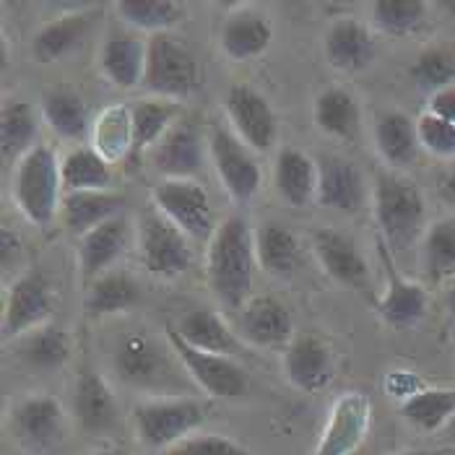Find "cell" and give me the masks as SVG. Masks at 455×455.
<instances>
[{"instance_id": "1", "label": "cell", "mask_w": 455, "mask_h": 455, "mask_svg": "<svg viewBox=\"0 0 455 455\" xmlns=\"http://www.w3.org/2000/svg\"><path fill=\"white\" fill-rule=\"evenodd\" d=\"M255 243L245 216L232 213L216 224L206 247V283L213 299L227 313H237L252 289Z\"/></svg>"}, {"instance_id": "2", "label": "cell", "mask_w": 455, "mask_h": 455, "mask_svg": "<svg viewBox=\"0 0 455 455\" xmlns=\"http://www.w3.org/2000/svg\"><path fill=\"white\" fill-rule=\"evenodd\" d=\"M372 213L390 252H403L427 232V201L421 188L398 172H380L372 185Z\"/></svg>"}, {"instance_id": "3", "label": "cell", "mask_w": 455, "mask_h": 455, "mask_svg": "<svg viewBox=\"0 0 455 455\" xmlns=\"http://www.w3.org/2000/svg\"><path fill=\"white\" fill-rule=\"evenodd\" d=\"M60 159L63 156H58L52 146L36 143L32 151H27L13 164L11 198H13V206L21 211V216L29 224L50 227L55 216H60V204L66 196Z\"/></svg>"}, {"instance_id": "4", "label": "cell", "mask_w": 455, "mask_h": 455, "mask_svg": "<svg viewBox=\"0 0 455 455\" xmlns=\"http://www.w3.org/2000/svg\"><path fill=\"white\" fill-rule=\"evenodd\" d=\"M209 419V403L193 395H162L133 409V429L151 451H167L180 440L196 435Z\"/></svg>"}, {"instance_id": "5", "label": "cell", "mask_w": 455, "mask_h": 455, "mask_svg": "<svg viewBox=\"0 0 455 455\" xmlns=\"http://www.w3.org/2000/svg\"><path fill=\"white\" fill-rule=\"evenodd\" d=\"M143 86L159 100L182 102L198 92L201 66L196 55L170 32L148 36Z\"/></svg>"}, {"instance_id": "6", "label": "cell", "mask_w": 455, "mask_h": 455, "mask_svg": "<svg viewBox=\"0 0 455 455\" xmlns=\"http://www.w3.org/2000/svg\"><path fill=\"white\" fill-rule=\"evenodd\" d=\"M139 258L156 279H177L190 271V237L167 221L159 211H146L139 219Z\"/></svg>"}, {"instance_id": "7", "label": "cell", "mask_w": 455, "mask_h": 455, "mask_svg": "<svg viewBox=\"0 0 455 455\" xmlns=\"http://www.w3.org/2000/svg\"><path fill=\"white\" fill-rule=\"evenodd\" d=\"M206 154L221 188L235 204L245 206L258 196L260 182H263L260 164L255 162L252 148H247L232 131L213 125L206 139Z\"/></svg>"}, {"instance_id": "8", "label": "cell", "mask_w": 455, "mask_h": 455, "mask_svg": "<svg viewBox=\"0 0 455 455\" xmlns=\"http://www.w3.org/2000/svg\"><path fill=\"white\" fill-rule=\"evenodd\" d=\"M151 204L190 240L211 237L216 229L209 193L198 180H159L151 188Z\"/></svg>"}, {"instance_id": "9", "label": "cell", "mask_w": 455, "mask_h": 455, "mask_svg": "<svg viewBox=\"0 0 455 455\" xmlns=\"http://www.w3.org/2000/svg\"><path fill=\"white\" fill-rule=\"evenodd\" d=\"M167 344L182 362L185 372L193 378V383L211 398H240L247 390V375L243 364L235 362V356L211 354L190 347L180 339L175 325H167Z\"/></svg>"}, {"instance_id": "10", "label": "cell", "mask_w": 455, "mask_h": 455, "mask_svg": "<svg viewBox=\"0 0 455 455\" xmlns=\"http://www.w3.org/2000/svg\"><path fill=\"white\" fill-rule=\"evenodd\" d=\"M375 409L362 390L341 393L323 424L313 455H354L372 432Z\"/></svg>"}, {"instance_id": "11", "label": "cell", "mask_w": 455, "mask_h": 455, "mask_svg": "<svg viewBox=\"0 0 455 455\" xmlns=\"http://www.w3.org/2000/svg\"><path fill=\"white\" fill-rule=\"evenodd\" d=\"M8 427L21 448L32 453H50L66 437V409L52 395H27L11 409Z\"/></svg>"}, {"instance_id": "12", "label": "cell", "mask_w": 455, "mask_h": 455, "mask_svg": "<svg viewBox=\"0 0 455 455\" xmlns=\"http://www.w3.org/2000/svg\"><path fill=\"white\" fill-rule=\"evenodd\" d=\"M232 133L252 151H268L279 139V120L271 102L252 86L235 84L224 97Z\"/></svg>"}, {"instance_id": "13", "label": "cell", "mask_w": 455, "mask_h": 455, "mask_svg": "<svg viewBox=\"0 0 455 455\" xmlns=\"http://www.w3.org/2000/svg\"><path fill=\"white\" fill-rule=\"evenodd\" d=\"M52 315V289L44 274L27 271L11 281L3 307V339H21Z\"/></svg>"}, {"instance_id": "14", "label": "cell", "mask_w": 455, "mask_h": 455, "mask_svg": "<svg viewBox=\"0 0 455 455\" xmlns=\"http://www.w3.org/2000/svg\"><path fill=\"white\" fill-rule=\"evenodd\" d=\"M378 247H380V258H383V266H386V289L375 299V310L393 328H411L429 310V291L424 289V283L406 279L395 268L393 252L387 250L383 240L378 243Z\"/></svg>"}, {"instance_id": "15", "label": "cell", "mask_w": 455, "mask_h": 455, "mask_svg": "<svg viewBox=\"0 0 455 455\" xmlns=\"http://www.w3.org/2000/svg\"><path fill=\"white\" fill-rule=\"evenodd\" d=\"M146 159L162 180H196L204 167V136L193 123L180 120L146 151Z\"/></svg>"}, {"instance_id": "16", "label": "cell", "mask_w": 455, "mask_h": 455, "mask_svg": "<svg viewBox=\"0 0 455 455\" xmlns=\"http://www.w3.org/2000/svg\"><path fill=\"white\" fill-rule=\"evenodd\" d=\"M235 331L240 339L260 347V349H276V347H289L294 339V320L291 313L281 305L276 297H263L255 294L245 305L235 313Z\"/></svg>"}, {"instance_id": "17", "label": "cell", "mask_w": 455, "mask_h": 455, "mask_svg": "<svg viewBox=\"0 0 455 455\" xmlns=\"http://www.w3.org/2000/svg\"><path fill=\"white\" fill-rule=\"evenodd\" d=\"M323 209L356 213L367 206L370 188L362 170L344 156H325L317 164V196Z\"/></svg>"}, {"instance_id": "18", "label": "cell", "mask_w": 455, "mask_h": 455, "mask_svg": "<svg viewBox=\"0 0 455 455\" xmlns=\"http://www.w3.org/2000/svg\"><path fill=\"white\" fill-rule=\"evenodd\" d=\"M128 243H131V224L123 213L81 235L76 243V263H78L81 279L92 283L100 276H105L123 258Z\"/></svg>"}, {"instance_id": "19", "label": "cell", "mask_w": 455, "mask_h": 455, "mask_svg": "<svg viewBox=\"0 0 455 455\" xmlns=\"http://www.w3.org/2000/svg\"><path fill=\"white\" fill-rule=\"evenodd\" d=\"M283 375L289 386L302 393H320L333 380V354L313 333L294 336L283 351Z\"/></svg>"}, {"instance_id": "20", "label": "cell", "mask_w": 455, "mask_h": 455, "mask_svg": "<svg viewBox=\"0 0 455 455\" xmlns=\"http://www.w3.org/2000/svg\"><path fill=\"white\" fill-rule=\"evenodd\" d=\"M313 252H315L317 263L323 266V271L333 281L351 286V289H359L367 283L370 266L349 235L331 229V227L315 229L313 232Z\"/></svg>"}, {"instance_id": "21", "label": "cell", "mask_w": 455, "mask_h": 455, "mask_svg": "<svg viewBox=\"0 0 455 455\" xmlns=\"http://www.w3.org/2000/svg\"><path fill=\"white\" fill-rule=\"evenodd\" d=\"M274 39V27L268 16H263L255 8H237L232 11L219 32V44L221 52L235 60V63H247L260 58Z\"/></svg>"}, {"instance_id": "22", "label": "cell", "mask_w": 455, "mask_h": 455, "mask_svg": "<svg viewBox=\"0 0 455 455\" xmlns=\"http://www.w3.org/2000/svg\"><path fill=\"white\" fill-rule=\"evenodd\" d=\"M325 60L341 73L364 70L375 58V39L367 24L359 19H339L328 27L323 39Z\"/></svg>"}, {"instance_id": "23", "label": "cell", "mask_w": 455, "mask_h": 455, "mask_svg": "<svg viewBox=\"0 0 455 455\" xmlns=\"http://www.w3.org/2000/svg\"><path fill=\"white\" fill-rule=\"evenodd\" d=\"M274 188L283 204L302 209L317 196V164L299 148L283 146L274 162Z\"/></svg>"}, {"instance_id": "24", "label": "cell", "mask_w": 455, "mask_h": 455, "mask_svg": "<svg viewBox=\"0 0 455 455\" xmlns=\"http://www.w3.org/2000/svg\"><path fill=\"white\" fill-rule=\"evenodd\" d=\"M146 50L148 39H140L136 35L107 36L100 50V68L107 81L117 89L140 86L146 73Z\"/></svg>"}, {"instance_id": "25", "label": "cell", "mask_w": 455, "mask_h": 455, "mask_svg": "<svg viewBox=\"0 0 455 455\" xmlns=\"http://www.w3.org/2000/svg\"><path fill=\"white\" fill-rule=\"evenodd\" d=\"M97 13L94 11H70L47 21L32 39V55L39 63H58L70 55L84 36L89 35Z\"/></svg>"}, {"instance_id": "26", "label": "cell", "mask_w": 455, "mask_h": 455, "mask_svg": "<svg viewBox=\"0 0 455 455\" xmlns=\"http://www.w3.org/2000/svg\"><path fill=\"white\" fill-rule=\"evenodd\" d=\"M252 243H255V260H258V266L266 274H271V276L286 279L302 263L299 237L289 227L279 224V221H263L252 232Z\"/></svg>"}, {"instance_id": "27", "label": "cell", "mask_w": 455, "mask_h": 455, "mask_svg": "<svg viewBox=\"0 0 455 455\" xmlns=\"http://www.w3.org/2000/svg\"><path fill=\"white\" fill-rule=\"evenodd\" d=\"M73 414L86 432H105L115 424L117 401L100 372L84 370L78 375L73 390Z\"/></svg>"}, {"instance_id": "28", "label": "cell", "mask_w": 455, "mask_h": 455, "mask_svg": "<svg viewBox=\"0 0 455 455\" xmlns=\"http://www.w3.org/2000/svg\"><path fill=\"white\" fill-rule=\"evenodd\" d=\"M182 341H188L190 347L211 354H224V356H237L243 351L240 336L227 325V320L213 313V310H190L188 315L175 325Z\"/></svg>"}, {"instance_id": "29", "label": "cell", "mask_w": 455, "mask_h": 455, "mask_svg": "<svg viewBox=\"0 0 455 455\" xmlns=\"http://www.w3.org/2000/svg\"><path fill=\"white\" fill-rule=\"evenodd\" d=\"M313 123H315L317 131L328 139H356L359 123H362L356 97L349 89H341V86L323 89L313 102Z\"/></svg>"}, {"instance_id": "30", "label": "cell", "mask_w": 455, "mask_h": 455, "mask_svg": "<svg viewBox=\"0 0 455 455\" xmlns=\"http://www.w3.org/2000/svg\"><path fill=\"white\" fill-rule=\"evenodd\" d=\"M115 367L125 383L139 387H154L164 380L162 370H167V359L148 336L136 333L120 344V349L115 354Z\"/></svg>"}, {"instance_id": "31", "label": "cell", "mask_w": 455, "mask_h": 455, "mask_svg": "<svg viewBox=\"0 0 455 455\" xmlns=\"http://www.w3.org/2000/svg\"><path fill=\"white\" fill-rule=\"evenodd\" d=\"M372 136H375V148L387 167L398 170V167H406L417 159V151H419L417 120H411L406 112H401V109L383 112L375 120Z\"/></svg>"}, {"instance_id": "32", "label": "cell", "mask_w": 455, "mask_h": 455, "mask_svg": "<svg viewBox=\"0 0 455 455\" xmlns=\"http://www.w3.org/2000/svg\"><path fill=\"white\" fill-rule=\"evenodd\" d=\"M123 213V198L109 190H86V193H66L60 204V221L76 237L89 229L105 224Z\"/></svg>"}, {"instance_id": "33", "label": "cell", "mask_w": 455, "mask_h": 455, "mask_svg": "<svg viewBox=\"0 0 455 455\" xmlns=\"http://www.w3.org/2000/svg\"><path fill=\"white\" fill-rule=\"evenodd\" d=\"M42 120L63 140L86 139L92 136V125H94L86 102L70 89H55L42 100Z\"/></svg>"}, {"instance_id": "34", "label": "cell", "mask_w": 455, "mask_h": 455, "mask_svg": "<svg viewBox=\"0 0 455 455\" xmlns=\"http://www.w3.org/2000/svg\"><path fill=\"white\" fill-rule=\"evenodd\" d=\"M92 148L102 154L109 164L123 162L133 154V112L128 105L105 107L92 125Z\"/></svg>"}, {"instance_id": "35", "label": "cell", "mask_w": 455, "mask_h": 455, "mask_svg": "<svg viewBox=\"0 0 455 455\" xmlns=\"http://www.w3.org/2000/svg\"><path fill=\"white\" fill-rule=\"evenodd\" d=\"M39 117L36 109L24 100H5L0 112V143L5 162H19L36 146Z\"/></svg>"}, {"instance_id": "36", "label": "cell", "mask_w": 455, "mask_h": 455, "mask_svg": "<svg viewBox=\"0 0 455 455\" xmlns=\"http://www.w3.org/2000/svg\"><path fill=\"white\" fill-rule=\"evenodd\" d=\"M398 414L419 432H443L455 417L453 387H421L398 403Z\"/></svg>"}, {"instance_id": "37", "label": "cell", "mask_w": 455, "mask_h": 455, "mask_svg": "<svg viewBox=\"0 0 455 455\" xmlns=\"http://www.w3.org/2000/svg\"><path fill=\"white\" fill-rule=\"evenodd\" d=\"M19 356L27 367L55 372L70 359V339L60 325L44 323L19 339Z\"/></svg>"}, {"instance_id": "38", "label": "cell", "mask_w": 455, "mask_h": 455, "mask_svg": "<svg viewBox=\"0 0 455 455\" xmlns=\"http://www.w3.org/2000/svg\"><path fill=\"white\" fill-rule=\"evenodd\" d=\"M139 283L125 271H107L105 276L89 283L84 307L89 317L120 315L139 302Z\"/></svg>"}, {"instance_id": "39", "label": "cell", "mask_w": 455, "mask_h": 455, "mask_svg": "<svg viewBox=\"0 0 455 455\" xmlns=\"http://www.w3.org/2000/svg\"><path fill=\"white\" fill-rule=\"evenodd\" d=\"M60 175L66 193H86V190H109L112 185V164L92 146L70 148L60 159Z\"/></svg>"}, {"instance_id": "40", "label": "cell", "mask_w": 455, "mask_h": 455, "mask_svg": "<svg viewBox=\"0 0 455 455\" xmlns=\"http://www.w3.org/2000/svg\"><path fill=\"white\" fill-rule=\"evenodd\" d=\"M421 268L429 281L455 279V216L427 227L421 237Z\"/></svg>"}, {"instance_id": "41", "label": "cell", "mask_w": 455, "mask_h": 455, "mask_svg": "<svg viewBox=\"0 0 455 455\" xmlns=\"http://www.w3.org/2000/svg\"><path fill=\"white\" fill-rule=\"evenodd\" d=\"M133 112V156L146 154L164 133L180 123V102L170 100H140L131 107Z\"/></svg>"}, {"instance_id": "42", "label": "cell", "mask_w": 455, "mask_h": 455, "mask_svg": "<svg viewBox=\"0 0 455 455\" xmlns=\"http://www.w3.org/2000/svg\"><path fill=\"white\" fill-rule=\"evenodd\" d=\"M115 11L128 27L151 36L167 35L185 19V8L175 0H120Z\"/></svg>"}, {"instance_id": "43", "label": "cell", "mask_w": 455, "mask_h": 455, "mask_svg": "<svg viewBox=\"0 0 455 455\" xmlns=\"http://www.w3.org/2000/svg\"><path fill=\"white\" fill-rule=\"evenodd\" d=\"M411 78L424 92L435 94L455 84V42L427 44L411 66Z\"/></svg>"}, {"instance_id": "44", "label": "cell", "mask_w": 455, "mask_h": 455, "mask_svg": "<svg viewBox=\"0 0 455 455\" xmlns=\"http://www.w3.org/2000/svg\"><path fill=\"white\" fill-rule=\"evenodd\" d=\"M427 11L424 0H378L370 5L372 24L390 36L417 35L427 21Z\"/></svg>"}, {"instance_id": "45", "label": "cell", "mask_w": 455, "mask_h": 455, "mask_svg": "<svg viewBox=\"0 0 455 455\" xmlns=\"http://www.w3.org/2000/svg\"><path fill=\"white\" fill-rule=\"evenodd\" d=\"M417 139L419 148H424L429 156L443 159V162H453L455 159V125L432 115V112H421L417 117Z\"/></svg>"}, {"instance_id": "46", "label": "cell", "mask_w": 455, "mask_h": 455, "mask_svg": "<svg viewBox=\"0 0 455 455\" xmlns=\"http://www.w3.org/2000/svg\"><path fill=\"white\" fill-rule=\"evenodd\" d=\"M164 455H250L229 437L221 435H190L185 440H180L177 445L167 448Z\"/></svg>"}, {"instance_id": "47", "label": "cell", "mask_w": 455, "mask_h": 455, "mask_svg": "<svg viewBox=\"0 0 455 455\" xmlns=\"http://www.w3.org/2000/svg\"><path fill=\"white\" fill-rule=\"evenodd\" d=\"M421 387H427V386L421 383L414 372H409V370H395V372H390V375L386 378L387 395H395L398 401L411 398L414 393H419Z\"/></svg>"}, {"instance_id": "48", "label": "cell", "mask_w": 455, "mask_h": 455, "mask_svg": "<svg viewBox=\"0 0 455 455\" xmlns=\"http://www.w3.org/2000/svg\"><path fill=\"white\" fill-rule=\"evenodd\" d=\"M427 112L448 120L455 125V84L453 86H445L435 94H429V102H427Z\"/></svg>"}, {"instance_id": "49", "label": "cell", "mask_w": 455, "mask_h": 455, "mask_svg": "<svg viewBox=\"0 0 455 455\" xmlns=\"http://www.w3.org/2000/svg\"><path fill=\"white\" fill-rule=\"evenodd\" d=\"M437 193H440V198H443L448 206H455V164H451V167L445 170V175L440 177Z\"/></svg>"}, {"instance_id": "50", "label": "cell", "mask_w": 455, "mask_h": 455, "mask_svg": "<svg viewBox=\"0 0 455 455\" xmlns=\"http://www.w3.org/2000/svg\"><path fill=\"white\" fill-rule=\"evenodd\" d=\"M445 307L455 320V279L448 281V286H445Z\"/></svg>"}, {"instance_id": "51", "label": "cell", "mask_w": 455, "mask_h": 455, "mask_svg": "<svg viewBox=\"0 0 455 455\" xmlns=\"http://www.w3.org/2000/svg\"><path fill=\"white\" fill-rule=\"evenodd\" d=\"M443 437H445V443H451V445L455 448V417L448 421V427L443 429Z\"/></svg>"}, {"instance_id": "52", "label": "cell", "mask_w": 455, "mask_h": 455, "mask_svg": "<svg viewBox=\"0 0 455 455\" xmlns=\"http://www.w3.org/2000/svg\"><path fill=\"white\" fill-rule=\"evenodd\" d=\"M89 455H128V453H125V451H120V448H109V445H107V448H97V451H92Z\"/></svg>"}, {"instance_id": "53", "label": "cell", "mask_w": 455, "mask_h": 455, "mask_svg": "<svg viewBox=\"0 0 455 455\" xmlns=\"http://www.w3.org/2000/svg\"><path fill=\"white\" fill-rule=\"evenodd\" d=\"M398 455H451V453H440V451H403Z\"/></svg>"}, {"instance_id": "54", "label": "cell", "mask_w": 455, "mask_h": 455, "mask_svg": "<svg viewBox=\"0 0 455 455\" xmlns=\"http://www.w3.org/2000/svg\"><path fill=\"white\" fill-rule=\"evenodd\" d=\"M451 455H455V451H453V453H451Z\"/></svg>"}]
</instances>
